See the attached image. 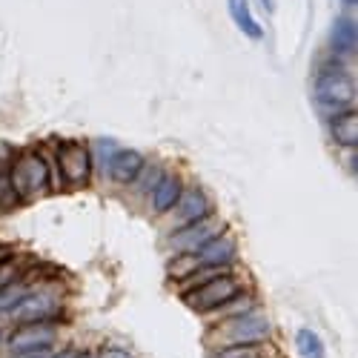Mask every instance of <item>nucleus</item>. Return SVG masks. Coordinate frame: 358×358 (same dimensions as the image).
Returning <instances> with one entry per match:
<instances>
[{"instance_id": "obj_1", "label": "nucleus", "mask_w": 358, "mask_h": 358, "mask_svg": "<svg viewBox=\"0 0 358 358\" xmlns=\"http://www.w3.org/2000/svg\"><path fill=\"white\" fill-rule=\"evenodd\" d=\"M6 172H9L12 189L17 192L20 203H29V201L43 198L46 192H52L49 166H46V158H43L41 149H23V152H15Z\"/></svg>"}, {"instance_id": "obj_2", "label": "nucleus", "mask_w": 358, "mask_h": 358, "mask_svg": "<svg viewBox=\"0 0 358 358\" xmlns=\"http://www.w3.org/2000/svg\"><path fill=\"white\" fill-rule=\"evenodd\" d=\"M313 95L324 112H330V115L350 112V109H355V80L341 66V61H333V64L321 66V72L315 75Z\"/></svg>"}, {"instance_id": "obj_3", "label": "nucleus", "mask_w": 358, "mask_h": 358, "mask_svg": "<svg viewBox=\"0 0 358 358\" xmlns=\"http://www.w3.org/2000/svg\"><path fill=\"white\" fill-rule=\"evenodd\" d=\"M273 336V321L261 310H252L247 315H238L229 321L215 324L213 341L218 347H241V344H264Z\"/></svg>"}, {"instance_id": "obj_4", "label": "nucleus", "mask_w": 358, "mask_h": 358, "mask_svg": "<svg viewBox=\"0 0 358 358\" xmlns=\"http://www.w3.org/2000/svg\"><path fill=\"white\" fill-rule=\"evenodd\" d=\"M55 164H57V172H61V181L64 187H72V189H80L92 181V152L89 146L80 143V141H64L57 143L55 149Z\"/></svg>"}, {"instance_id": "obj_5", "label": "nucleus", "mask_w": 358, "mask_h": 358, "mask_svg": "<svg viewBox=\"0 0 358 358\" xmlns=\"http://www.w3.org/2000/svg\"><path fill=\"white\" fill-rule=\"evenodd\" d=\"M57 313H61V298L55 292L29 289L6 315L23 327V324H52V318H57Z\"/></svg>"}, {"instance_id": "obj_6", "label": "nucleus", "mask_w": 358, "mask_h": 358, "mask_svg": "<svg viewBox=\"0 0 358 358\" xmlns=\"http://www.w3.org/2000/svg\"><path fill=\"white\" fill-rule=\"evenodd\" d=\"M221 232H227L224 221L213 213V215H206V218H201V221H195L189 227H181V229L169 232V250L175 255H195L203 244H210L213 238H218Z\"/></svg>"}, {"instance_id": "obj_7", "label": "nucleus", "mask_w": 358, "mask_h": 358, "mask_svg": "<svg viewBox=\"0 0 358 358\" xmlns=\"http://www.w3.org/2000/svg\"><path fill=\"white\" fill-rule=\"evenodd\" d=\"M238 292H241V284H238V278H235L232 273H224V275H218V278H213V281L201 284L198 289H192V292H187V295H181V298L187 301L189 310L206 315V313L218 310L224 301H229V298L238 295Z\"/></svg>"}, {"instance_id": "obj_8", "label": "nucleus", "mask_w": 358, "mask_h": 358, "mask_svg": "<svg viewBox=\"0 0 358 358\" xmlns=\"http://www.w3.org/2000/svg\"><path fill=\"white\" fill-rule=\"evenodd\" d=\"M169 215V229H181V227H189L206 215H213V201L210 195H206L201 187H184L181 198H178V203L172 206V210L166 213Z\"/></svg>"}, {"instance_id": "obj_9", "label": "nucleus", "mask_w": 358, "mask_h": 358, "mask_svg": "<svg viewBox=\"0 0 358 358\" xmlns=\"http://www.w3.org/2000/svg\"><path fill=\"white\" fill-rule=\"evenodd\" d=\"M198 264L201 266H215V270H229V266L235 264L238 258V244H235V238L221 232L218 238H213L210 244H203L198 252H195Z\"/></svg>"}, {"instance_id": "obj_10", "label": "nucleus", "mask_w": 358, "mask_h": 358, "mask_svg": "<svg viewBox=\"0 0 358 358\" xmlns=\"http://www.w3.org/2000/svg\"><path fill=\"white\" fill-rule=\"evenodd\" d=\"M330 49L336 61H350L358 49V23L352 15H338L333 29H330Z\"/></svg>"}, {"instance_id": "obj_11", "label": "nucleus", "mask_w": 358, "mask_h": 358, "mask_svg": "<svg viewBox=\"0 0 358 358\" xmlns=\"http://www.w3.org/2000/svg\"><path fill=\"white\" fill-rule=\"evenodd\" d=\"M184 192V181L178 178L175 172H164L161 181L152 187V192H149V213L152 215H166L172 206L178 203V198H181Z\"/></svg>"}, {"instance_id": "obj_12", "label": "nucleus", "mask_w": 358, "mask_h": 358, "mask_svg": "<svg viewBox=\"0 0 358 358\" xmlns=\"http://www.w3.org/2000/svg\"><path fill=\"white\" fill-rule=\"evenodd\" d=\"M52 341H55V324H23L9 336V347L15 352L52 347Z\"/></svg>"}, {"instance_id": "obj_13", "label": "nucleus", "mask_w": 358, "mask_h": 358, "mask_svg": "<svg viewBox=\"0 0 358 358\" xmlns=\"http://www.w3.org/2000/svg\"><path fill=\"white\" fill-rule=\"evenodd\" d=\"M143 164H146L143 155L135 152V149H117V155H115L112 164H109L106 178H112L115 184H132V181H135V175L141 172Z\"/></svg>"}, {"instance_id": "obj_14", "label": "nucleus", "mask_w": 358, "mask_h": 358, "mask_svg": "<svg viewBox=\"0 0 358 358\" xmlns=\"http://www.w3.org/2000/svg\"><path fill=\"white\" fill-rule=\"evenodd\" d=\"M330 135L341 149L358 146V115H355V109L330 117Z\"/></svg>"}, {"instance_id": "obj_15", "label": "nucleus", "mask_w": 358, "mask_h": 358, "mask_svg": "<svg viewBox=\"0 0 358 358\" xmlns=\"http://www.w3.org/2000/svg\"><path fill=\"white\" fill-rule=\"evenodd\" d=\"M227 9H229L232 23L241 29L250 41H261L264 38V29H261V23L255 20V15L250 9V0H227Z\"/></svg>"}, {"instance_id": "obj_16", "label": "nucleus", "mask_w": 358, "mask_h": 358, "mask_svg": "<svg viewBox=\"0 0 358 358\" xmlns=\"http://www.w3.org/2000/svg\"><path fill=\"white\" fill-rule=\"evenodd\" d=\"M252 310H258L255 295L252 292H238V295L229 298V301H224L218 310L206 313V318H213L215 324H221V321H229V318H238V315H247Z\"/></svg>"}, {"instance_id": "obj_17", "label": "nucleus", "mask_w": 358, "mask_h": 358, "mask_svg": "<svg viewBox=\"0 0 358 358\" xmlns=\"http://www.w3.org/2000/svg\"><path fill=\"white\" fill-rule=\"evenodd\" d=\"M164 172H166V169H164L161 164H143L141 172L135 175V181H132L129 187H132L138 195H149V192H152V187L161 181V175H164Z\"/></svg>"}, {"instance_id": "obj_18", "label": "nucleus", "mask_w": 358, "mask_h": 358, "mask_svg": "<svg viewBox=\"0 0 358 358\" xmlns=\"http://www.w3.org/2000/svg\"><path fill=\"white\" fill-rule=\"evenodd\" d=\"M89 152H92V169H98L106 178L109 164L117 155V143L115 141H95V149H89Z\"/></svg>"}, {"instance_id": "obj_19", "label": "nucleus", "mask_w": 358, "mask_h": 358, "mask_svg": "<svg viewBox=\"0 0 358 358\" xmlns=\"http://www.w3.org/2000/svg\"><path fill=\"white\" fill-rule=\"evenodd\" d=\"M295 344H298V352H301L304 358H324V355H327L324 341H321L313 330H298Z\"/></svg>"}, {"instance_id": "obj_20", "label": "nucleus", "mask_w": 358, "mask_h": 358, "mask_svg": "<svg viewBox=\"0 0 358 358\" xmlns=\"http://www.w3.org/2000/svg\"><path fill=\"white\" fill-rule=\"evenodd\" d=\"M198 258L195 255H175L172 261H169V266H166V273H169V278L172 281H187L195 270H198Z\"/></svg>"}, {"instance_id": "obj_21", "label": "nucleus", "mask_w": 358, "mask_h": 358, "mask_svg": "<svg viewBox=\"0 0 358 358\" xmlns=\"http://www.w3.org/2000/svg\"><path fill=\"white\" fill-rule=\"evenodd\" d=\"M264 344H241V347H218L210 352V358H261Z\"/></svg>"}, {"instance_id": "obj_22", "label": "nucleus", "mask_w": 358, "mask_h": 358, "mask_svg": "<svg viewBox=\"0 0 358 358\" xmlns=\"http://www.w3.org/2000/svg\"><path fill=\"white\" fill-rule=\"evenodd\" d=\"M29 289H32V287H29V278H20V281H12L3 292H0V310H3V313H9L17 301H20V298L29 292Z\"/></svg>"}, {"instance_id": "obj_23", "label": "nucleus", "mask_w": 358, "mask_h": 358, "mask_svg": "<svg viewBox=\"0 0 358 358\" xmlns=\"http://www.w3.org/2000/svg\"><path fill=\"white\" fill-rule=\"evenodd\" d=\"M15 206H20V198H17V192L12 189L9 172L0 169V213H9V210H15Z\"/></svg>"}, {"instance_id": "obj_24", "label": "nucleus", "mask_w": 358, "mask_h": 358, "mask_svg": "<svg viewBox=\"0 0 358 358\" xmlns=\"http://www.w3.org/2000/svg\"><path fill=\"white\" fill-rule=\"evenodd\" d=\"M12 281H17V264H15V258L6 261V264H0V292H3Z\"/></svg>"}, {"instance_id": "obj_25", "label": "nucleus", "mask_w": 358, "mask_h": 358, "mask_svg": "<svg viewBox=\"0 0 358 358\" xmlns=\"http://www.w3.org/2000/svg\"><path fill=\"white\" fill-rule=\"evenodd\" d=\"M98 358H135V355L129 350H124V347H103Z\"/></svg>"}, {"instance_id": "obj_26", "label": "nucleus", "mask_w": 358, "mask_h": 358, "mask_svg": "<svg viewBox=\"0 0 358 358\" xmlns=\"http://www.w3.org/2000/svg\"><path fill=\"white\" fill-rule=\"evenodd\" d=\"M55 350L52 347H41V350H26V352H15V358H52Z\"/></svg>"}, {"instance_id": "obj_27", "label": "nucleus", "mask_w": 358, "mask_h": 358, "mask_svg": "<svg viewBox=\"0 0 358 358\" xmlns=\"http://www.w3.org/2000/svg\"><path fill=\"white\" fill-rule=\"evenodd\" d=\"M12 155H15V152H12V149H9V146H6L3 141H0V169H6V166H9Z\"/></svg>"}, {"instance_id": "obj_28", "label": "nucleus", "mask_w": 358, "mask_h": 358, "mask_svg": "<svg viewBox=\"0 0 358 358\" xmlns=\"http://www.w3.org/2000/svg\"><path fill=\"white\" fill-rule=\"evenodd\" d=\"M52 358H80V352H78V350H75V347H66V350H64V352H55V355H52Z\"/></svg>"}, {"instance_id": "obj_29", "label": "nucleus", "mask_w": 358, "mask_h": 358, "mask_svg": "<svg viewBox=\"0 0 358 358\" xmlns=\"http://www.w3.org/2000/svg\"><path fill=\"white\" fill-rule=\"evenodd\" d=\"M261 6H264L266 12H273V9H275V0H261Z\"/></svg>"}, {"instance_id": "obj_30", "label": "nucleus", "mask_w": 358, "mask_h": 358, "mask_svg": "<svg viewBox=\"0 0 358 358\" xmlns=\"http://www.w3.org/2000/svg\"><path fill=\"white\" fill-rule=\"evenodd\" d=\"M341 3H344V6H350V9H352V6H355V3H358V0H341Z\"/></svg>"}, {"instance_id": "obj_31", "label": "nucleus", "mask_w": 358, "mask_h": 358, "mask_svg": "<svg viewBox=\"0 0 358 358\" xmlns=\"http://www.w3.org/2000/svg\"><path fill=\"white\" fill-rule=\"evenodd\" d=\"M0 344H3V330H0Z\"/></svg>"}, {"instance_id": "obj_32", "label": "nucleus", "mask_w": 358, "mask_h": 358, "mask_svg": "<svg viewBox=\"0 0 358 358\" xmlns=\"http://www.w3.org/2000/svg\"><path fill=\"white\" fill-rule=\"evenodd\" d=\"M80 358H86V355H80Z\"/></svg>"}]
</instances>
